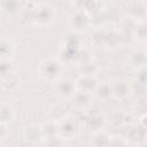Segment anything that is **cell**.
Instances as JSON below:
<instances>
[{
  "label": "cell",
  "instance_id": "16",
  "mask_svg": "<svg viewBox=\"0 0 147 147\" xmlns=\"http://www.w3.org/2000/svg\"><path fill=\"white\" fill-rule=\"evenodd\" d=\"M111 142V136L107 133L105 130L94 132L91 139V145L94 146H110Z\"/></svg>",
  "mask_w": 147,
  "mask_h": 147
},
{
  "label": "cell",
  "instance_id": "25",
  "mask_svg": "<svg viewBox=\"0 0 147 147\" xmlns=\"http://www.w3.org/2000/svg\"><path fill=\"white\" fill-rule=\"evenodd\" d=\"M144 44H145V46H144V51H145V52H146V54H147V41H146V42H144Z\"/></svg>",
  "mask_w": 147,
  "mask_h": 147
},
{
  "label": "cell",
  "instance_id": "7",
  "mask_svg": "<svg viewBox=\"0 0 147 147\" xmlns=\"http://www.w3.org/2000/svg\"><path fill=\"white\" fill-rule=\"evenodd\" d=\"M111 91H113V99L116 100H125L132 93V86L125 79H115L110 82Z\"/></svg>",
  "mask_w": 147,
  "mask_h": 147
},
{
  "label": "cell",
  "instance_id": "24",
  "mask_svg": "<svg viewBox=\"0 0 147 147\" xmlns=\"http://www.w3.org/2000/svg\"><path fill=\"white\" fill-rule=\"evenodd\" d=\"M28 2H30V3H38L40 0H26Z\"/></svg>",
  "mask_w": 147,
  "mask_h": 147
},
{
  "label": "cell",
  "instance_id": "8",
  "mask_svg": "<svg viewBox=\"0 0 147 147\" xmlns=\"http://www.w3.org/2000/svg\"><path fill=\"white\" fill-rule=\"evenodd\" d=\"M127 14L132 20L145 21L147 16V8L142 0H130L127 3Z\"/></svg>",
  "mask_w": 147,
  "mask_h": 147
},
{
  "label": "cell",
  "instance_id": "21",
  "mask_svg": "<svg viewBox=\"0 0 147 147\" xmlns=\"http://www.w3.org/2000/svg\"><path fill=\"white\" fill-rule=\"evenodd\" d=\"M118 138H119V136H111V142H110V145L117 146V145H129L130 144V141H129L127 138H124L122 136H121V139H118Z\"/></svg>",
  "mask_w": 147,
  "mask_h": 147
},
{
  "label": "cell",
  "instance_id": "11",
  "mask_svg": "<svg viewBox=\"0 0 147 147\" xmlns=\"http://www.w3.org/2000/svg\"><path fill=\"white\" fill-rule=\"evenodd\" d=\"M106 125V117L100 113H90L86 117V127L91 132H98L103 130Z\"/></svg>",
  "mask_w": 147,
  "mask_h": 147
},
{
  "label": "cell",
  "instance_id": "14",
  "mask_svg": "<svg viewBox=\"0 0 147 147\" xmlns=\"http://www.w3.org/2000/svg\"><path fill=\"white\" fill-rule=\"evenodd\" d=\"M94 98L98 99L101 102H107L110 99H113V91H111V84L110 82H102L99 83L95 92H94Z\"/></svg>",
  "mask_w": 147,
  "mask_h": 147
},
{
  "label": "cell",
  "instance_id": "6",
  "mask_svg": "<svg viewBox=\"0 0 147 147\" xmlns=\"http://www.w3.org/2000/svg\"><path fill=\"white\" fill-rule=\"evenodd\" d=\"M94 99L95 98L92 93H87V92L77 90L75 92V94L71 96V99L69 100V102L74 109L83 111V110H88L91 108Z\"/></svg>",
  "mask_w": 147,
  "mask_h": 147
},
{
  "label": "cell",
  "instance_id": "5",
  "mask_svg": "<svg viewBox=\"0 0 147 147\" xmlns=\"http://www.w3.org/2000/svg\"><path fill=\"white\" fill-rule=\"evenodd\" d=\"M78 127H79L78 123L74 117L65 116L59 122V124L56 126V133L60 134L64 140L72 139L77 136L78 130H79Z\"/></svg>",
  "mask_w": 147,
  "mask_h": 147
},
{
  "label": "cell",
  "instance_id": "4",
  "mask_svg": "<svg viewBox=\"0 0 147 147\" xmlns=\"http://www.w3.org/2000/svg\"><path fill=\"white\" fill-rule=\"evenodd\" d=\"M55 16H56V13L52 6L47 3H37L33 10L32 20L36 24L40 26H46L54 22Z\"/></svg>",
  "mask_w": 147,
  "mask_h": 147
},
{
  "label": "cell",
  "instance_id": "23",
  "mask_svg": "<svg viewBox=\"0 0 147 147\" xmlns=\"http://www.w3.org/2000/svg\"><path fill=\"white\" fill-rule=\"evenodd\" d=\"M139 124L147 129V113H145V114H142V115L140 116V118H139Z\"/></svg>",
  "mask_w": 147,
  "mask_h": 147
},
{
  "label": "cell",
  "instance_id": "2",
  "mask_svg": "<svg viewBox=\"0 0 147 147\" xmlns=\"http://www.w3.org/2000/svg\"><path fill=\"white\" fill-rule=\"evenodd\" d=\"M69 25L75 32H85L92 25V16L84 9H76L69 17Z\"/></svg>",
  "mask_w": 147,
  "mask_h": 147
},
{
  "label": "cell",
  "instance_id": "20",
  "mask_svg": "<svg viewBox=\"0 0 147 147\" xmlns=\"http://www.w3.org/2000/svg\"><path fill=\"white\" fill-rule=\"evenodd\" d=\"M136 82L139 83L140 85H144L145 87L147 86V64L137 70Z\"/></svg>",
  "mask_w": 147,
  "mask_h": 147
},
{
  "label": "cell",
  "instance_id": "15",
  "mask_svg": "<svg viewBox=\"0 0 147 147\" xmlns=\"http://www.w3.org/2000/svg\"><path fill=\"white\" fill-rule=\"evenodd\" d=\"M129 64L136 70L147 64V54L144 49H136L129 55Z\"/></svg>",
  "mask_w": 147,
  "mask_h": 147
},
{
  "label": "cell",
  "instance_id": "9",
  "mask_svg": "<svg viewBox=\"0 0 147 147\" xmlns=\"http://www.w3.org/2000/svg\"><path fill=\"white\" fill-rule=\"evenodd\" d=\"M0 76H1V85L2 87L6 84H15L16 82V69L11 61L1 60L0 65Z\"/></svg>",
  "mask_w": 147,
  "mask_h": 147
},
{
  "label": "cell",
  "instance_id": "19",
  "mask_svg": "<svg viewBox=\"0 0 147 147\" xmlns=\"http://www.w3.org/2000/svg\"><path fill=\"white\" fill-rule=\"evenodd\" d=\"M14 117V110L8 103H2L0 107V119L2 124H9Z\"/></svg>",
  "mask_w": 147,
  "mask_h": 147
},
{
  "label": "cell",
  "instance_id": "17",
  "mask_svg": "<svg viewBox=\"0 0 147 147\" xmlns=\"http://www.w3.org/2000/svg\"><path fill=\"white\" fill-rule=\"evenodd\" d=\"M133 37L139 41H142V42L147 41V22L146 21L137 22L133 29Z\"/></svg>",
  "mask_w": 147,
  "mask_h": 147
},
{
  "label": "cell",
  "instance_id": "13",
  "mask_svg": "<svg viewBox=\"0 0 147 147\" xmlns=\"http://www.w3.org/2000/svg\"><path fill=\"white\" fill-rule=\"evenodd\" d=\"M16 51H17L16 44L10 38L3 37L1 39V60L13 61L16 54Z\"/></svg>",
  "mask_w": 147,
  "mask_h": 147
},
{
  "label": "cell",
  "instance_id": "3",
  "mask_svg": "<svg viewBox=\"0 0 147 147\" xmlns=\"http://www.w3.org/2000/svg\"><path fill=\"white\" fill-rule=\"evenodd\" d=\"M53 90L56 96L63 100H70L71 96L77 91L76 80L69 78V77H60L57 80L53 83Z\"/></svg>",
  "mask_w": 147,
  "mask_h": 147
},
{
  "label": "cell",
  "instance_id": "18",
  "mask_svg": "<svg viewBox=\"0 0 147 147\" xmlns=\"http://www.w3.org/2000/svg\"><path fill=\"white\" fill-rule=\"evenodd\" d=\"M98 71H99V67L94 64L92 61L78 65V72L79 75L83 76H96Z\"/></svg>",
  "mask_w": 147,
  "mask_h": 147
},
{
  "label": "cell",
  "instance_id": "1",
  "mask_svg": "<svg viewBox=\"0 0 147 147\" xmlns=\"http://www.w3.org/2000/svg\"><path fill=\"white\" fill-rule=\"evenodd\" d=\"M63 64L64 63L57 57H53V56L45 57L40 61L38 65L39 76L48 83H54L60 77H62Z\"/></svg>",
  "mask_w": 147,
  "mask_h": 147
},
{
  "label": "cell",
  "instance_id": "12",
  "mask_svg": "<svg viewBox=\"0 0 147 147\" xmlns=\"http://www.w3.org/2000/svg\"><path fill=\"white\" fill-rule=\"evenodd\" d=\"M23 6L21 0H1V11L3 15L13 17L21 13Z\"/></svg>",
  "mask_w": 147,
  "mask_h": 147
},
{
  "label": "cell",
  "instance_id": "22",
  "mask_svg": "<svg viewBox=\"0 0 147 147\" xmlns=\"http://www.w3.org/2000/svg\"><path fill=\"white\" fill-rule=\"evenodd\" d=\"M7 126H8V124H2V123L0 124V144H2L9 136V131H8Z\"/></svg>",
  "mask_w": 147,
  "mask_h": 147
},
{
  "label": "cell",
  "instance_id": "26",
  "mask_svg": "<svg viewBox=\"0 0 147 147\" xmlns=\"http://www.w3.org/2000/svg\"><path fill=\"white\" fill-rule=\"evenodd\" d=\"M144 1V3H145V6H146V8H147V0H142Z\"/></svg>",
  "mask_w": 147,
  "mask_h": 147
},
{
  "label": "cell",
  "instance_id": "10",
  "mask_svg": "<svg viewBox=\"0 0 147 147\" xmlns=\"http://www.w3.org/2000/svg\"><path fill=\"white\" fill-rule=\"evenodd\" d=\"M98 85H99V80H98L96 76H83V75H79L78 78L76 79L77 90L84 91V92H87V93L94 94Z\"/></svg>",
  "mask_w": 147,
  "mask_h": 147
}]
</instances>
